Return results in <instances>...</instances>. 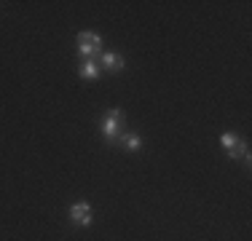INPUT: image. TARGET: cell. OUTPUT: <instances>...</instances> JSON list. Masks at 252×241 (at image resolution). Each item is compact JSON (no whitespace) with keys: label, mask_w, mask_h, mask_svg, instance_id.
Listing matches in <instances>:
<instances>
[{"label":"cell","mask_w":252,"mask_h":241,"mask_svg":"<svg viewBox=\"0 0 252 241\" xmlns=\"http://www.w3.org/2000/svg\"><path fill=\"white\" fill-rule=\"evenodd\" d=\"M220 142H223V148H228V153H233V150H236V145H239L236 134H231V131H225V134L220 137Z\"/></svg>","instance_id":"7"},{"label":"cell","mask_w":252,"mask_h":241,"mask_svg":"<svg viewBox=\"0 0 252 241\" xmlns=\"http://www.w3.org/2000/svg\"><path fill=\"white\" fill-rule=\"evenodd\" d=\"M121 123H124V110L121 107H116V110H110L102 120V134H105L107 142H116L118 137H121Z\"/></svg>","instance_id":"1"},{"label":"cell","mask_w":252,"mask_h":241,"mask_svg":"<svg viewBox=\"0 0 252 241\" xmlns=\"http://www.w3.org/2000/svg\"><path fill=\"white\" fill-rule=\"evenodd\" d=\"M121 145L126 150H131V153H134V150H140V145H142V140L137 134H124L121 137Z\"/></svg>","instance_id":"6"},{"label":"cell","mask_w":252,"mask_h":241,"mask_svg":"<svg viewBox=\"0 0 252 241\" xmlns=\"http://www.w3.org/2000/svg\"><path fill=\"white\" fill-rule=\"evenodd\" d=\"M99 48H102L99 35H94V32H81L78 35V51H81L83 57H92V54H97Z\"/></svg>","instance_id":"2"},{"label":"cell","mask_w":252,"mask_h":241,"mask_svg":"<svg viewBox=\"0 0 252 241\" xmlns=\"http://www.w3.org/2000/svg\"><path fill=\"white\" fill-rule=\"evenodd\" d=\"M70 220L75 225H92V207L89 204H73L70 207Z\"/></svg>","instance_id":"3"},{"label":"cell","mask_w":252,"mask_h":241,"mask_svg":"<svg viewBox=\"0 0 252 241\" xmlns=\"http://www.w3.org/2000/svg\"><path fill=\"white\" fill-rule=\"evenodd\" d=\"M78 75H81L83 81H94V78L99 75V70H97V64H94V62H83L81 67H78Z\"/></svg>","instance_id":"5"},{"label":"cell","mask_w":252,"mask_h":241,"mask_svg":"<svg viewBox=\"0 0 252 241\" xmlns=\"http://www.w3.org/2000/svg\"><path fill=\"white\" fill-rule=\"evenodd\" d=\"M102 64L110 72H121L124 70V57L121 54H105V57H102Z\"/></svg>","instance_id":"4"}]
</instances>
